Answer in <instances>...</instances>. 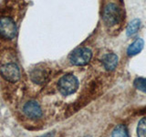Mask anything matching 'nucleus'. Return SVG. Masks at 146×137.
<instances>
[{"mask_svg": "<svg viewBox=\"0 0 146 137\" xmlns=\"http://www.w3.org/2000/svg\"><path fill=\"white\" fill-rule=\"evenodd\" d=\"M48 78L47 71L42 68H35L30 73V79L31 80L36 84H42L46 81Z\"/></svg>", "mask_w": 146, "mask_h": 137, "instance_id": "8", "label": "nucleus"}, {"mask_svg": "<svg viewBox=\"0 0 146 137\" xmlns=\"http://www.w3.org/2000/svg\"><path fill=\"white\" fill-rule=\"evenodd\" d=\"M0 73L5 80L10 82H16L20 79V70L15 63L5 64L0 68Z\"/></svg>", "mask_w": 146, "mask_h": 137, "instance_id": "5", "label": "nucleus"}, {"mask_svg": "<svg viewBox=\"0 0 146 137\" xmlns=\"http://www.w3.org/2000/svg\"><path fill=\"white\" fill-rule=\"evenodd\" d=\"M17 26L11 17H2L0 18V35L4 38L12 39L16 37Z\"/></svg>", "mask_w": 146, "mask_h": 137, "instance_id": "4", "label": "nucleus"}, {"mask_svg": "<svg viewBox=\"0 0 146 137\" xmlns=\"http://www.w3.org/2000/svg\"><path fill=\"white\" fill-rule=\"evenodd\" d=\"M141 27V21L139 19H134L131 22H130V24L128 25L127 29H126V35L127 36H132L136 34L138 32L139 29Z\"/></svg>", "mask_w": 146, "mask_h": 137, "instance_id": "10", "label": "nucleus"}, {"mask_svg": "<svg viewBox=\"0 0 146 137\" xmlns=\"http://www.w3.org/2000/svg\"><path fill=\"white\" fill-rule=\"evenodd\" d=\"M134 86L136 89L146 93V79L144 78H137L134 80Z\"/></svg>", "mask_w": 146, "mask_h": 137, "instance_id": "13", "label": "nucleus"}, {"mask_svg": "<svg viewBox=\"0 0 146 137\" xmlns=\"http://www.w3.org/2000/svg\"><path fill=\"white\" fill-rule=\"evenodd\" d=\"M92 57L90 49L88 48H79L75 49L70 56V61L76 66H82L89 63Z\"/></svg>", "mask_w": 146, "mask_h": 137, "instance_id": "3", "label": "nucleus"}, {"mask_svg": "<svg viewBox=\"0 0 146 137\" xmlns=\"http://www.w3.org/2000/svg\"><path fill=\"white\" fill-rule=\"evenodd\" d=\"M144 46V41L141 39H138L135 41H133L127 49V54L129 56H134V55L138 54L141 51V49H143Z\"/></svg>", "mask_w": 146, "mask_h": 137, "instance_id": "9", "label": "nucleus"}, {"mask_svg": "<svg viewBox=\"0 0 146 137\" xmlns=\"http://www.w3.org/2000/svg\"><path fill=\"white\" fill-rule=\"evenodd\" d=\"M23 112L29 118L34 119V120L42 116V110H41L40 105L36 100L27 102L23 107Z\"/></svg>", "mask_w": 146, "mask_h": 137, "instance_id": "6", "label": "nucleus"}, {"mask_svg": "<svg viewBox=\"0 0 146 137\" xmlns=\"http://www.w3.org/2000/svg\"><path fill=\"white\" fill-rule=\"evenodd\" d=\"M138 137H146V118L141 119L137 126Z\"/></svg>", "mask_w": 146, "mask_h": 137, "instance_id": "12", "label": "nucleus"}, {"mask_svg": "<svg viewBox=\"0 0 146 137\" xmlns=\"http://www.w3.org/2000/svg\"><path fill=\"white\" fill-rule=\"evenodd\" d=\"M102 62L103 67L107 70H112L116 68L118 64V57L113 53L105 54L102 59Z\"/></svg>", "mask_w": 146, "mask_h": 137, "instance_id": "7", "label": "nucleus"}, {"mask_svg": "<svg viewBox=\"0 0 146 137\" xmlns=\"http://www.w3.org/2000/svg\"><path fill=\"white\" fill-rule=\"evenodd\" d=\"M54 134H55L54 132H48V134L41 135L40 137H54Z\"/></svg>", "mask_w": 146, "mask_h": 137, "instance_id": "14", "label": "nucleus"}, {"mask_svg": "<svg viewBox=\"0 0 146 137\" xmlns=\"http://www.w3.org/2000/svg\"><path fill=\"white\" fill-rule=\"evenodd\" d=\"M112 137H130L125 125H117L112 132Z\"/></svg>", "mask_w": 146, "mask_h": 137, "instance_id": "11", "label": "nucleus"}, {"mask_svg": "<svg viewBox=\"0 0 146 137\" xmlns=\"http://www.w3.org/2000/svg\"><path fill=\"white\" fill-rule=\"evenodd\" d=\"M103 20L107 26H114L121 20V9L116 4L106 5L103 10Z\"/></svg>", "mask_w": 146, "mask_h": 137, "instance_id": "2", "label": "nucleus"}, {"mask_svg": "<svg viewBox=\"0 0 146 137\" xmlns=\"http://www.w3.org/2000/svg\"><path fill=\"white\" fill-rule=\"evenodd\" d=\"M78 88H79V80L72 74L64 75L58 80V90L65 96L74 93Z\"/></svg>", "mask_w": 146, "mask_h": 137, "instance_id": "1", "label": "nucleus"}]
</instances>
